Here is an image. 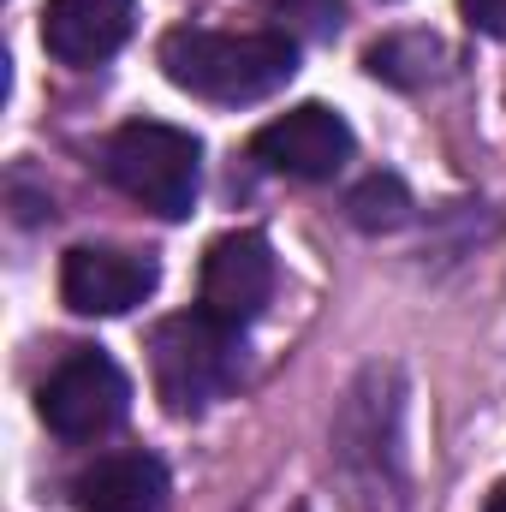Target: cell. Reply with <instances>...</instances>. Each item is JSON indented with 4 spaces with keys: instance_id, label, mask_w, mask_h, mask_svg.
Instances as JSON below:
<instances>
[{
    "instance_id": "obj_1",
    "label": "cell",
    "mask_w": 506,
    "mask_h": 512,
    "mask_svg": "<svg viewBox=\"0 0 506 512\" xmlns=\"http://www.w3.org/2000/svg\"><path fill=\"white\" fill-rule=\"evenodd\" d=\"M334 471L358 512H405L411 471H405V382L393 364L358 370L334 411Z\"/></svg>"
},
{
    "instance_id": "obj_2",
    "label": "cell",
    "mask_w": 506,
    "mask_h": 512,
    "mask_svg": "<svg viewBox=\"0 0 506 512\" xmlns=\"http://www.w3.org/2000/svg\"><path fill=\"white\" fill-rule=\"evenodd\" d=\"M161 72L185 96L245 108L292 84L298 42L280 30H173L161 42Z\"/></svg>"
},
{
    "instance_id": "obj_3",
    "label": "cell",
    "mask_w": 506,
    "mask_h": 512,
    "mask_svg": "<svg viewBox=\"0 0 506 512\" xmlns=\"http://www.w3.org/2000/svg\"><path fill=\"white\" fill-rule=\"evenodd\" d=\"M149 364H155V393L167 399L173 417H203L215 399H227L239 387L245 346H239V328L197 310V316H167L155 328Z\"/></svg>"
},
{
    "instance_id": "obj_4",
    "label": "cell",
    "mask_w": 506,
    "mask_h": 512,
    "mask_svg": "<svg viewBox=\"0 0 506 512\" xmlns=\"http://www.w3.org/2000/svg\"><path fill=\"white\" fill-rule=\"evenodd\" d=\"M102 173L161 221H185L203 185V143L161 120H131L102 143Z\"/></svg>"
},
{
    "instance_id": "obj_5",
    "label": "cell",
    "mask_w": 506,
    "mask_h": 512,
    "mask_svg": "<svg viewBox=\"0 0 506 512\" xmlns=\"http://www.w3.org/2000/svg\"><path fill=\"white\" fill-rule=\"evenodd\" d=\"M42 423L60 441H102L126 423L131 411V382L126 370L102 352V346H78L72 358H60V370L36 393Z\"/></svg>"
},
{
    "instance_id": "obj_6",
    "label": "cell",
    "mask_w": 506,
    "mask_h": 512,
    "mask_svg": "<svg viewBox=\"0 0 506 512\" xmlns=\"http://www.w3.org/2000/svg\"><path fill=\"white\" fill-rule=\"evenodd\" d=\"M161 268L149 251H120V245H78L60 262V298L78 316H126L155 292Z\"/></svg>"
},
{
    "instance_id": "obj_7",
    "label": "cell",
    "mask_w": 506,
    "mask_h": 512,
    "mask_svg": "<svg viewBox=\"0 0 506 512\" xmlns=\"http://www.w3.org/2000/svg\"><path fill=\"white\" fill-rule=\"evenodd\" d=\"M251 155L268 173H286V179H334L352 161V126L334 108L304 102V108H292L256 131Z\"/></svg>"
},
{
    "instance_id": "obj_8",
    "label": "cell",
    "mask_w": 506,
    "mask_h": 512,
    "mask_svg": "<svg viewBox=\"0 0 506 512\" xmlns=\"http://www.w3.org/2000/svg\"><path fill=\"white\" fill-rule=\"evenodd\" d=\"M274 298V251L262 233H227L203 256V310L227 328H245Z\"/></svg>"
},
{
    "instance_id": "obj_9",
    "label": "cell",
    "mask_w": 506,
    "mask_h": 512,
    "mask_svg": "<svg viewBox=\"0 0 506 512\" xmlns=\"http://www.w3.org/2000/svg\"><path fill=\"white\" fill-rule=\"evenodd\" d=\"M137 18V0H48L42 12V48L60 66H102L120 54Z\"/></svg>"
},
{
    "instance_id": "obj_10",
    "label": "cell",
    "mask_w": 506,
    "mask_h": 512,
    "mask_svg": "<svg viewBox=\"0 0 506 512\" xmlns=\"http://www.w3.org/2000/svg\"><path fill=\"white\" fill-rule=\"evenodd\" d=\"M78 512H167V471L155 453H108L78 477Z\"/></svg>"
},
{
    "instance_id": "obj_11",
    "label": "cell",
    "mask_w": 506,
    "mask_h": 512,
    "mask_svg": "<svg viewBox=\"0 0 506 512\" xmlns=\"http://www.w3.org/2000/svg\"><path fill=\"white\" fill-rule=\"evenodd\" d=\"M346 215H352V227H364V233H393V227L411 221V191H405L393 173H370L364 185H352Z\"/></svg>"
},
{
    "instance_id": "obj_12",
    "label": "cell",
    "mask_w": 506,
    "mask_h": 512,
    "mask_svg": "<svg viewBox=\"0 0 506 512\" xmlns=\"http://www.w3.org/2000/svg\"><path fill=\"white\" fill-rule=\"evenodd\" d=\"M280 12H292L298 24H310L316 36H328V30H340V0H274Z\"/></svg>"
},
{
    "instance_id": "obj_13",
    "label": "cell",
    "mask_w": 506,
    "mask_h": 512,
    "mask_svg": "<svg viewBox=\"0 0 506 512\" xmlns=\"http://www.w3.org/2000/svg\"><path fill=\"white\" fill-rule=\"evenodd\" d=\"M459 6H465L471 30H483V36L506 42V0H459Z\"/></svg>"
},
{
    "instance_id": "obj_14",
    "label": "cell",
    "mask_w": 506,
    "mask_h": 512,
    "mask_svg": "<svg viewBox=\"0 0 506 512\" xmlns=\"http://www.w3.org/2000/svg\"><path fill=\"white\" fill-rule=\"evenodd\" d=\"M489 512H506V483L495 489V495H489Z\"/></svg>"
},
{
    "instance_id": "obj_15",
    "label": "cell",
    "mask_w": 506,
    "mask_h": 512,
    "mask_svg": "<svg viewBox=\"0 0 506 512\" xmlns=\"http://www.w3.org/2000/svg\"><path fill=\"white\" fill-rule=\"evenodd\" d=\"M292 512H304V507H292Z\"/></svg>"
}]
</instances>
